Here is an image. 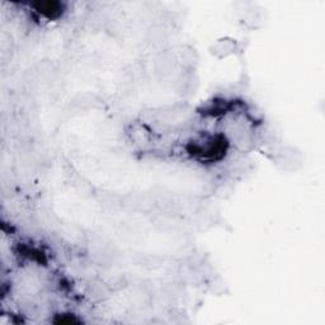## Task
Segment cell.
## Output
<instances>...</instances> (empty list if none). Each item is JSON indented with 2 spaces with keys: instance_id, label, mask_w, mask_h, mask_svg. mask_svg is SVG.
<instances>
[{
  "instance_id": "cell-1",
  "label": "cell",
  "mask_w": 325,
  "mask_h": 325,
  "mask_svg": "<svg viewBox=\"0 0 325 325\" xmlns=\"http://www.w3.org/2000/svg\"><path fill=\"white\" fill-rule=\"evenodd\" d=\"M235 50V42L229 38H224V40H220L215 43L211 49V52L212 55H215L216 57L219 59H223V57L229 56L234 52Z\"/></svg>"
},
{
  "instance_id": "cell-2",
  "label": "cell",
  "mask_w": 325,
  "mask_h": 325,
  "mask_svg": "<svg viewBox=\"0 0 325 325\" xmlns=\"http://www.w3.org/2000/svg\"><path fill=\"white\" fill-rule=\"evenodd\" d=\"M37 10L42 12L43 14H46L50 17L51 14L59 13L60 10V3H38L36 4Z\"/></svg>"
}]
</instances>
